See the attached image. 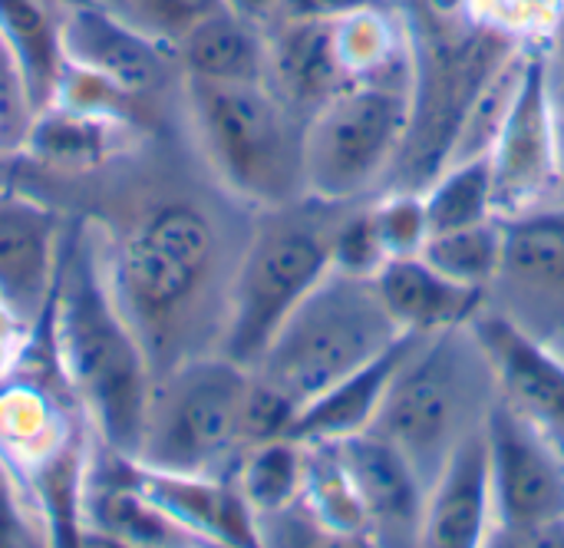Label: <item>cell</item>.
<instances>
[{
  "label": "cell",
  "instance_id": "cell-1",
  "mask_svg": "<svg viewBox=\"0 0 564 548\" xmlns=\"http://www.w3.org/2000/svg\"><path fill=\"white\" fill-rule=\"evenodd\" d=\"M56 298V354L93 413L99 433L119 456H135L152 380L145 344L135 334L119 298L99 278L93 245H73L63 275L53 284Z\"/></svg>",
  "mask_w": 564,
  "mask_h": 548
},
{
  "label": "cell",
  "instance_id": "cell-2",
  "mask_svg": "<svg viewBox=\"0 0 564 548\" xmlns=\"http://www.w3.org/2000/svg\"><path fill=\"white\" fill-rule=\"evenodd\" d=\"M400 334L403 327L390 314L377 275H350L330 265L251 370L301 410L387 351Z\"/></svg>",
  "mask_w": 564,
  "mask_h": 548
},
{
  "label": "cell",
  "instance_id": "cell-3",
  "mask_svg": "<svg viewBox=\"0 0 564 548\" xmlns=\"http://www.w3.org/2000/svg\"><path fill=\"white\" fill-rule=\"evenodd\" d=\"M198 142L218 179L245 202L294 205L304 185V129L268 83L185 76Z\"/></svg>",
  "mask_w": 564,
  "mask_h": 548
},
{
  "label": "cell",
  "instance_id": "cell-4",
  "mask_svg": "<svg viewBox=\"0 0 564 548\" xmlns=\"http://www.w3.org/2000/svg\"><path fill=\"white\" fill-rule=\"evenodd\" d=\"M334 228L314 218L271 208L248 238L228 291V318L221 354L241 367H254L291 311L334 265Z\"/></svg>",
  "mask_w": 564,
  "mask_h": 548
},
{
  "label": "cell",
  "instance_id": "cell-5",
  "mask_svg": "<svg viewBox=\"0 0 564 548\" xmlns=\"http://www.w3.org/2000/svg\"><path fill=\"white\" fill-rule=\"evenodd\" d=\"M215 268L218 232L188 202L155 208L126 235L116 258V291L142 344L178 327Z\"/></svg>",
  "mask_w": 564,
  "mask_h": 548
},
{
  "label": "cell",
  "instance_id": "cell-6",
  "mask_svg": "<svg viewBox=\"0 0 564 548\" xmlns=\"http://www.w3.org/2000/svg\"><path fill=\"white\" fill-rule=\"evenodd\" d=\"M251 370L231 357H198L152 387L135 463L172 473H212L245 447L241 417Z\"/></svg>",
  "mask_w": 564,
  "mask_h": 548
},
{
  "label": "cell",
  "instance_id": "cell-7",
  "mask_svg": "<svg viewBox=\"0 0 564 548\" xmlns=\"http://www.w3.org/2000/svg\"><path fill=\"white\" fill-rule=\"evenodd\" d=\"M410 122L413 103L400 83L370 79L334 93L304 126L307 192L317 202L364 192L406 142Z\"/></svg>",
  "mask_w": 564,
  "mask_h": 548
},
{
  "label": "cell",
  "instance_id": "cell-8",
  "mask_svg": "<svg viewBox=\"0 0 564 548\" xmlns=\"http://www.w3.org/2000/svg\"><path fill=\"white\" fill-rule=\"evenodd\" d=\"M469 400L466 361L456 351V327H449L430 334L403 364L370 430L413 463L423 486H433L449 450L469 433H459Z\"/></svg>",
  "mask_w": 564,
  "mask_h": 548
},
{
  "label": "cell",
  "instance_id": "cell-9",
  "mask_svg": "<svg viewBox=\"0 0 564 548\" xmlns=\"http://www.w3.org/2000/svg\"><path fill=\"white\" fill-rule=\"evenodd\" d=\"M492 506L516 536H539L564 519V470L549 437L516 413L506 400L486 420Z\"/></svg>",
  "mask_w": 564,
  "mask_h": 548
},
{
  "label": "cell",
  "instance_id": "cell-10",
  "mask_svg": "<svg viewBox=\"0 0 564 548\" xmlns=\"http://www.w3.org/2000/svg\"><path fill=\"white\" fill-rule=\"evenodd\" d=\"M492 179H496V212L522 215L535 198L545 195L558 175V142L549 103V66L545 60H529L506 119L496 136Z\"/></svg>",
  "mask_w": 564,
  "mask_h": 548
},
{
  "label": "cell",
  "instance_id": "cell-11",
  "mask_svg": "<svg viewBox=\"0 0 564 548\" xmlns=\"http://www.w3.org/2000/svg\"><path fill=\"white\" fill-rule=\"evenodd\" d=\"M59 33L69 66L126 96L159 89L172 66H178L172 46L145 36L106 3H69L59 17Z\"/></svg>",
  "mask_w": 564,
  "mask_h": 548
},
{
  "label": "cell",
  "instance_id": "cell-12",
  "mask_svg": "<svg viewBox=\"0 0 564 548\" xmlns=\"http://www.w3.org/2000/svg\"><path fill=\"white\" fill-rule=\"evenodd\" d=\"M469 334L496 374L506 404L549 440H564V364L506 311H476Z\"/></svg>",
  "mask_w": 564,
  "mask_h": 548
},
{
  "label": "cell",
  "instance_id": "cell-13",
  "mask_svg": "<svg viewBox=\"0 0 564 548\" xmlns=\"http://www.w3.org/2000/svg\"><path fill=\"white\" fill-rule=\"evenodd\" d=\"M496 281L509 294V314L545 334L564 324V208L522 212L502 225Z\"/></svg>",
  "mask_w": 564,
  "mask_h": 548
},
{
  "label": "cell",
  "instance_id": "cell-14",
  "mask_svg": "<svg viewBox=\"0 0 564 548\" xmlns=\"http://www.w3.org/2000/svg\"><path fill=\"white\" fill-rule=\"evenodd\" d=\"M334 443L354 483L367 526L380 536H397V542L423 536L426 503L423 480L416 476L413 463L377 430H364Z\"/></svg>",
  "mask_w": 564,
  "mask_h": 548
},
{
  "label": "cell",
  "instance_id": "cell-15",
  "mask_svg": "<svg viewBox=\"0 0 564 548\" xmlns=\"http://www.w3.org/2000/svg\"><path fill=\"white\" fill-rule=\"evenodd\" d=\"M139 493L165 513L188 536L221 546H258V523L235 483L212 480L208 473H172L129 460Z\"/></svg>",
  "mask_w": 564,
  "mask_h": 548
},
{
  "label": "cell",
  "instance_id": "cell-16",
  "mask_svg": "<svg viewBox=\"0 0 564 548\" xmlns=\"http://www.w3.org/2000/svg\"><path fill=\"white\" fill-rule=\"evenodd\" d=\"M492 506V466H489V440L486 427H473L440 466L426 516H423V542L436 548H476L482 546L486 523Z\"/></svg>",
  "mask_w": 564,
  "mask_h": 548
},
{
  "label": "cell",
  "instance_id": "cell-17",
  "mask_svg": "<svg viewBox=\"0 0 564 548\" xmlns=\"http://www.w3.org/2000/svg\"><path fill=\"white\" fill-rule=\"evenodd\" d=\"M426 337L430 334L403 331L373 361H367L364 367H357L354 374H347L334 387H327L321 397L304 404L297 410L288 437L301 440V443H324V440H344V437L370 430L380 407H383V397H387L390 384L397 380L403 364L416 354V347Z\"/></svg>",
  "mask_w": 564,
  "mask_h": 548
},
{
  "label": "cell",
  "instance_id": "cell-18",
  "mask_svg": "<svg viewBox=\"0 0 564 548\" xmlns=\"http://www.w3.org/2000/svg\"><path fill=\"white\" fill-rule=\"evenodd\" d=\"M56 261V215L33 198L0 195V301L17 321H33L50 288Z\"/></svg>",
  "mask_w": 564,
  "mask_h": 548
},
{
  "label": "cell",
  "instance_id": "cell-19",
  "mask_svg": "<svg viewBox=\"0 0 564 548\" xmlns=\"http://www.w3.org/2000/svg\"><path fill=\"white\" fill-rule=\"evenodd\" d=\"M337 20H278L268 36V86L291 106H321L344 89Z\"/></svg>",
  "mask_w": 564,
  "mask_h": 548
},
{
  "label": "cell",
  "instance_id": "cell-20",
  "mask_svg": "<svg viewBox=\"0 0 564 548\" xmlns=\"http://www.w3.org/2000/svg\"><path fill=\"white\" fill-rule=\"evenodd\" d=\"M377 288L397 324L416 334H440L466 324L482 308L486 294V288L446 278L420 255L383 261V268L377 271Z\"/></svg>",
  "mask_w": 564,
  "mask_h": 548
},
{
  "label": "cell",
  "instance_id": "cell-21",
  "mask_svg": "<svg viewBox=\"0 0 564 548\" xmlns=\"http://www.w3.org/2000/svg\"><path fill=\"white\" fill-rule=\"evenodd\" d=\"M182 76L221 83H268V36L231 7L215 10L175 43Z\"/></svg>",
  "mask_w": 564,
  "mask_h": 548
},
{
  "label": "cell",
  "instance_id": "cell-22",
  "mask_svg": "<svg viewBox=\"0 0 564 548\" xmlns=\"http://www.w3.org/2000/svg\"><path fill=\"white\" fill-rule=\"evenodd\" d=\"M0 40L17 66L26 106L33 112L53 106L66 69L59 17L43 0H0Z\"/></svg>",
  "mask_w": 564,
  "mask_h": 548
},
{
  "label": "cell",
  "instance_id": "cell-23",
  "mask_svg": "<svg viewBox=\"0 0 564 548\" xmlns=\"http://www.w3.org/2000/svg\"><path fill=\"white\" fill-rule=\"evenodd\" d=\"M304 443L291 437L251 443L238 463L235 486L258 516H274L294 506L304 493Z\"/></svg>",
  "mask_w": 564,
  "mask_h": 548
},
{
  "label": "cell",
  "instance_id": "cell-24",
  "mask_svg": "<svg viewBox=\"0 0 564 548\" xmlns=\"http://www.w3.org/2000/svg\"><path fill=\"white\" fill-rule=\"evenodd\" d=\"M426 208V228L430 235L469 228L479 222H489L496 212V179H492V159L476 155L463 165H453L423 198Z\"/></svg>",
  "mask_w": 564,
  "mask_h": 548
},
{
  "label": "cell",
  "instance_id": "cell-25",
  "mask_svg": "<svg viewBox=\"0 0 564 548\" xmlns=\"http://www.w3.org/2000/svg\"><path fill=\"white\" fill-rule=\"evenodd\" d=\"M420 258H426L436 271L459 284L486 288L499 275L502 261V225L499 222H479L469 228L430 235L420 248Z\"/></svg>",
  "mask_w": 564,
  "mask_h": 548
},
{
  "label": "cell",
  "instance_id": "cell-26",
  "mask_svg": "<svg viewBox=\"0 0 564 548\" xmlns=\"http://www.w3.org/2000/svg\"><path fill=\"white\" fill-rule=\"evenodd\" d=\"M221 7H228V3L225 0H119L112 10L122 13L145 36L175 50V43L192 26H198L205 17H212Z\"/></svg>",
  "mask_w": 564,
  "mask_h": 548
},
{
  "label": "cell",
  "instance_id": "cell-27",
  "mask_svg": "<svg viewBox=\"0 0 564 548\" xmlns=\"http://www.w3.org/2000/svg\"><path fill=\"white\" fill-rule=\"evenodd\" d=\"M387 261L373 212L344 218L334 232V268L350 275H377Z\"/></svg>",
  "mask_w": 564,
  "mask_h": 548
},
{
  "label": "cell",
  "instance_id": "cell-28",
  "mask_svg": "<svg viewBox=\"0 0 564 548\" xmlns=\"http://www.w3.org/2000/svg\"><path fill=\"white\" fill-rule=\"evenodd\" d=\"M373 218H377V232H380L387 261L403 258V255H420L423 241L430 238L423 198H413V195L390 198L387 205H380L373 212Z\"/></svg>",
  "mask_w": 564,
  "mask_h": 548
},
{
  "label": "cell",
  "instance_id": "cell-29",
  "mask_svg": "<svg viewBox=\"0 0 564 548\" xmlns=\"http://www.w3.org/2000/svg\"><path fill=\"white\" fill-rule=\"evenodd\" d=\"M370 7L373 0H281L274 20H347Z\"/></svg>",
  "mask_w": 564,
  "mask_h": 548
},
{
  "label": "cell",
  "instance_id": "cell-30",
  "mask_svg": "<svg viewBox=\"0 0 564 548\" xmlns=\"http://www.w3.org/2000/svg\"><path fill=\"white\" fill-rule=\"evenodd\" d=\"M7 546H30V526L17 503L13 480L7 476V470L0 463V548Z\"/></svg>",
  "mask_w": 564,
  "mask_h": 548
},
{
  "label": "cell",
  "instance_id": "cell-31",
  "mask_svg": "<svg viewBox=\"0 0 564 548\" xmlns=\"http://www.w3.org/2000/svg\"><path fill=\"white\" fill-rule=\"evenodd\" d=\"M231 10H238L241 17H248V20H254V23H271L274 20V13H278V7H281V0H225Z\"/></svg>",
  "mask_w": 564,
  "mask_h": 548
},
{
  "label": "cell",
  "instance_id": "cell-32",
  "mask_svg": "<svg viewBox=\"0 0 564 548\" xmlns=\"http://www.w3.org/2000/svg\"><path fill=\"white\" fill-rule=\"evenodd\" d=\"M555 142H558V175L564 182V119H555Z\"/></svg>",
  "mask_w": 564,
  "mask_h": 548
},
{
  "label": "cell",
  "instance_id": "cell-33",
  "mask_svg": "<svg viewBox=\"0 0 564 548\" xmlns=\"http://www.w3.org/2000/svg\"><path fill=\"white\" fill-rule=\"evenodd\" d=\"M558 50H562V60H564V17H562V30H558Z\"/></svg>",
  "mask_w": 564,
  "mask_h": 548
}]
</instances>
